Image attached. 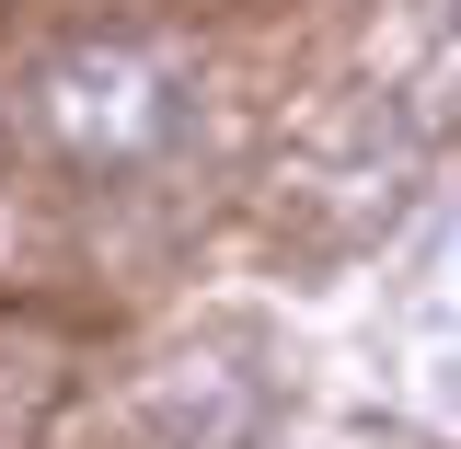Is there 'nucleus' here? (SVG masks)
I'll list each match as a JSON object with an SVG mask.
<instances>
[{
  "instance_id": "7ed1b4c3",
  "label": "nucleus",
  "mask_w": 461,
  "mask_h": 449,
  "mask_svg": "<svg viewBox=\"0 0 461 449\" xmlns=\"http://www.w3.org/2000/svg\"><path fill=\"white\" fill-rule=\"evenodd\" d=\"M438 323L461 335V220H450V242H438Z\"/></svg>"
},
{
  "instance_id": "f257e3e1",
  "label": "nucleus",
  "mask_w": 461,
  "mask_h": 449,
  "mask_svg": "<svg viewBox=\"0 0 461 449\" xmlns=\"http://www.w3.org/2000/svg\"><path fill=\"white\" fill-rule=\"evenodd\" d=\"M23 127L93 173H139L196 139V58L162 35H69L23 81Z\"/></svg>"
},
{
  "instance_id": "f03ea898",
  "label": "nucleus",
  "mask_w": 461,
  "mask_h": 449,
  "mask_svg": "<svg viewBox=\"0 0 461 449\" xmlns=\"http://www.w3.org/2000/svg\"><path fill=\"white\" fill-rule=\"evenodd\" d=\"M47 392H58V335H35V323H0V449H35Z\"/></svg>"
}]
</instances>
